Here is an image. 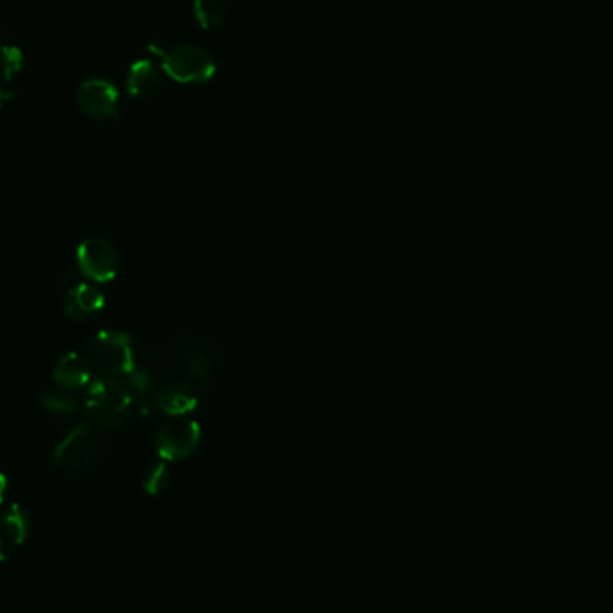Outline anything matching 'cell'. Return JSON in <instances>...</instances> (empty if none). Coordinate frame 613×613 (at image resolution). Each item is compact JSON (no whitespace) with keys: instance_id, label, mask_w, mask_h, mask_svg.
I'll return each instance as SVG.
<instances>
[{"instance_id":"6da1fadb","label":"cell","mask_w":613,"mask_h":613,"mask_svg":"<svg viewBox=\"0 0 613 613\" xmlns=\"http://www.w3.org/2000/svg\"><path fill=\"white\" fill-rule=\"evenodd\" d=\"M149 51L162 61V69L169 78L182 85H205L216 76L214 56L194 44H176L171 47L151 44Z\"/></svg>"},{"instance_id":"7a4b0ae2","label":"cell","mask_w":613,"mask_h":613,"mask_svg":"<svg viewBox=\"0 0 613 613\" xmlns=\"http://www.w3.org/2000/svg\"><path fill=\"white\" fill-rule=\"evenodd\" d=\"M133 393L119 379H99L90 382L85 400L88 418L97 427L117 429L128 422Z\"/></svg>"},{"instance_id":"3957f363","label":"cell","mask_w":613,"mask_h":613,"mask_svg":"<svg viewBox=\"0 0 613 613\" xmlns=\"http://www.w3.org/2000/svg\"><path fill=\"white\" fill-rule=\"evenodd\" d=\"M88 361L104 379H124L135 370L130 337L115 330L97 332L88 345Z\"/></svg>"},{"instance_id":"277c9868","label":"cell","mask_w":613,"mask_h":613,"mask_svg":"<svg viewBox=\"0 0 613 613\" xmlns=\"http://www.w3.org/2000/svg\"><path fill=\"white\" fill-rule=\"evenodd\" d=\"M101 456V441L90 425H78L54 447L52 461L67 472H85Z\"/></svg>"},{"instance_id":"5b68a950","label":"cell","mask_w":613,"mask_h":613,"mask_svg":"<svg viewBox=\"0 0 613 613\" xmlns=\"http://www.w3.org/2000/svg\"><path fill=\"white\" fill-rule=\"evenodd\" d=\"M78 268L83 277L95 284H108L119 273V255L112 242L104 237H90L79 244Z\"/></svg>"},{"instance_id":"8992f818","label":"cell","mask_w":613,"mask_h":613,"mask_svg":"<svg viewBox=\"0 0 613 613\" xmlns=\"http://www.w3.org/2000/svg\"><path fill=\"white\" fill-rule=\"evenodd\" d=\"M199 436V425L189 415L173 416L160 427L156 449L165 461H182L198 449Z\"/></svg>"},{"instance_id":"52a82bcc","label":"cell","mask_w":613,"mask_h":613,"mask_svg":"<svg viewBox=\"0 0 613 613\" xmlns=\"http://www.w3.org/2000/svg\"><path fill=\"white\" fill-rule=\"evenodd\" d=\"M79 112L94 121H108L119 115V90L103 78L85 79L76 92Z\"/></svg>"},{"instance_id":"ba28073f","label":"cell","mask_w":613,"mask_h":613,"mask_svg":"<svg viewBox=\"0 0 613 613\" xmlns=\"http://www.w3.org/2000/svg\"><path fill=\"white\" fill-rule=\"evenodd\" d=\"M104 309V296L90 284H78L63 298V311L70 320L87 321Z\"/></svg>"},{"instance_id":"9c48e42d","label":"cell","mask_w":613,"mask_h":613,"mask_svg":"<svg viewBox=\"0 0 613 613\" xmlns=\"http://www.w3.org/2000/svg\"><path fill=\"white\" fill-rule=\"evenodd\" d=\"M54 382L65 391H78L92 382V364L78 352L63 355L52 372Z\"/></svg>"},{"instance_id":"30bf717a","label":"cell","mask_w":613,"mask_h":613,"mask_svg":"<svg viewBox=\"0 0 613 613\" xmlns=\"http://www.w3.org/2000/svg\"><path fill=\"white\" fill-rule=\"evenodd\" d=\"M162 74L151 60L135 61L128 70L126 88L135 99H149L160 90Z\"/></svg>"},{"instance_id":"8fae6325","label":"cell","mask_w":613,"mask_h":613,"mask_svg":"<svg viewBox=\"0 0 613 613\" xmlns=\"http://www.w3.org/2000/svg\"><path fill=\"white\" fill-rule=\"evenodd\" d=\"M156 409L160 413L173 416H187L198 406V398L187 384H171L156 395Z\"/></svg>"},{"instance_id":"7c38bea8","label":"cell","mask_w":613,"mask_h":613,"mask_svg":"<svg viewBox=\"0 0 613 613\" xmlns=\"http://www.w3.org/2000/svg\"><path fill=\"white\" fill-rule=\"evenodd\" d=\"M29 515L20 504H11L0 515V538L11 545H22L29 536Z\"/></svg>"},{"instance_id":"4fadbf2b","label":"cell","mask_w":613,"mask_h":613,"mask_svg":"<svg viewBox=\"0 0 613 613\" xmlns=\"http://www.w3.org/2000/svg\"><path fill=\"white\" fill-rule=\"evenodd\" d=\"M228 15L226 0H194V17L203 29H216Z\"/></svg>"},{"instance_id":"5bb4252c","label":"cell","mask_w":613,"mask_h":613,"mask_svg":"<svg viewBox=\"0 0 613 613\" xmlns=\"http://www.w3.org/2000/svg\"><path fill=\"white\" fill-rule=\"evenodd\" d=\"M24 67V54L17 45H0V81L11 83Z\"/></svg>"},{"instance_id":"9a60e30c","label":"cell","mask_w":613,"mask_h":613,"mask_svg":"<svg viewBox=\"0 0 613 613\" xmlns=\"http://www.w3.org/2000/svg\"><path fill=\"white\" fill-rule=\"evenodd\" d=\"M40 404L44 409L56 413V415H70V413L78 411V400L69 395V391H65V389L45 391L44 395L40 397Z\"/></svg>"},{"instance_id":"2e32d148","label":"cell","mask_w":613,"mask_h":613,"mask_svg":"<svg viewBox=\"0 0 613 613\" xmlns=\"http://www.w3.org/2000/svg\"><path fill=\"white\" fill-rule=\"evenodd\" d=\"M171 483V472L165 463H155L147 468L146 474L142 477V488L149 495H160L167 490Z\"/></svg>"},{"instance_id":"e0dca14e","label":"cell","mask_w":613,"mask_h":613,"mask_svg":"<svg viewBox=\"0 0 613 613\" xmlns=\"http://www.w3.org/2000/svg\"><path fill=\"white\" fill-rule=\"evenodd\" d=\"M183 363L187 366L189 373L196 375V377L208 375V373H210V368H212V363H210L208 355L201 354V352H190V354L185 357Z\"/></svg>"},{"instance_id":"ac0fdd59","label":"cell","mask_w":613,"mask_h":613,"mask_svg":"<svg viewBox=\"0 0 613 613\" xmlns=\"http://www.w3.org/2000/svg\"><path fill=\"white\" fill-rule=\"evenodd\" d=\"M126 384V388L130 389L131 393H146L149 386H151V380H149V375L146 372H142V370H133V372L128 373L124 379H119Z\"/></svg>"},{"instance_id":"d6986e66","label":"cell","mask_w":613,"mask_h":613,"mask_svg":"<svg viewBox=\"0 0 613 613\" xmlns=\"http://www.w3.org/2000/svg\"><path fill=\"white\" fill-rule=\"evenodd\" d=\"M8 493V477L0 472V504L6 499Z\"/></svg>"},{"instance_id":"ffe728a7","label":"cell","mask_w":613,"mask_h":613,"mask_svg":"<svg viewBox=\"0 0 613 613\" xmlns=\"http://www.w3.org/2000/svg\"><path fill=\"white\" fill-rule=\"evenodd\" d=\"M4 558H6V551H4V542L0 538V563L4 562Z\"/></svg>"},{"instance_id":"44dd1931","label":"cell","mask_w":613,"mask_h":613,"mask_svg":"<svg viewBox=\"0 0 613 613\" xmlns=\"http://www.w3.org/2000/svg\"><path fill=\"white\" fill-rule=\"evenodd\" d=\"M2 101H4V92H2V88H0V106H2Z\"/></svg>"},{"instance_id":"7402d4cb","label":"cell","mask_w":613,"mask_h":613,"mask_svg":"<svg viewBox=\"0 0 613 613\" xmlns=\"http://www.w3.org/2000/svg\"><path fill=\"white\" fill-rule=\"evenodd\" d=\"M4 44V42H2V35H0V45Z\"/></svg>"}]
</instances>
